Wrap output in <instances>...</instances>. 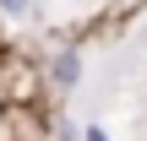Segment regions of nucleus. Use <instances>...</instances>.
I'll return each mask as SVG.
<instances>
[{
    "label": "nucleus",
    "mask_w": 147,
    "mask_h": 141,
    "mask_svg": "<svg viewBox=\"0 0 147 141\" xmlns=\"http://www.w3.org/2000/svg\"><path fill=\"white\" fill-rule=\"evenodd\" d=\"M82 141H115V136H109L104 125H82Z\"/></svg>",
    "instance_id": "7ed1b4c3"
},
{
    "label": "nucleus",
    "mask_w": 147,
    "mask_h": 141,
    "mask_svg": "<svg viewBox=\"0 0 147 141\" xmlns=\"http://www.w3.org/2000/svg\"><path fill=\"white\" fill-rule=\"evenodd\" d=\"M49 82H55L60 92H71V87L82 82V54H76V49H60V54L49 60Z\"/></svg>",
    "instance_id": "f257e3e1"
},
{
    "label": "nucleus",
    "mask_w": 147,
    "mask_h": 141,
    "mask_svg": "<svg viewBox=\"0 0 147 141\" xmlns=\"http://www.w3.org/2000/svg\"><path fill=\"white\" fill-rule=\"evenodd\" d=\"M5 16H33V0H0Z\"/></svg>",
    "instance_id": "f03ea898"
}]
</instances>
